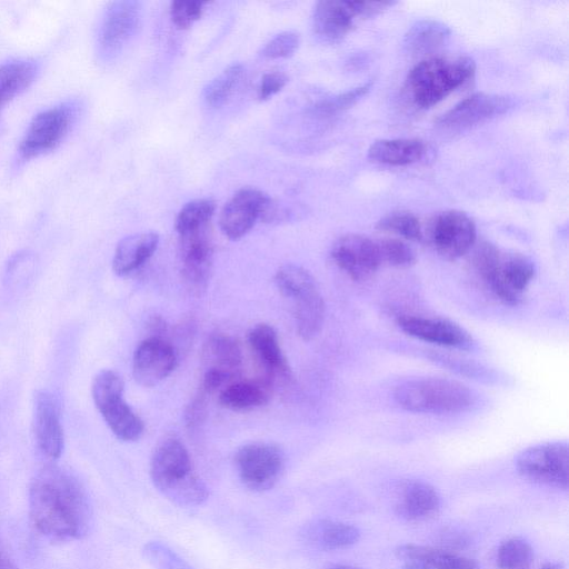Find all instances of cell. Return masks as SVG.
Returning <instances> with one entry per match:
<instances>
[{"label":"cell","instance_id":"6da1fadb","mask_svg":"<svg viewBox=\"0 0 569 569\" xmlns=\"http://www.w3.org/2000/svg\"><path fill=\"white\" fill-rule=\"evenodd\" d=\"M30 517L36 528L57 540L83 537L91 523V507L80 481L58 466L43 467L29 489Z\"/></svg>","mask_w":569,"mask_h":569},{"label":"cell","instance_id":"7a4b0ae2","mask_svg":"<svg viewBox=\"0 0 569 569\" xmlns=\"http://www.w3.org/2000/svg\"><path fill=\"white\" fill-rule=\"evenodd\" d=\"M471 250V268L482 284L501 302L519 305L536 274L532 260L518 252H503L488 241Z\"/></svg>","mask_w":569,"mask_h":569},{"label":"cell","instance_id":"3957f363","mask_svg":"<svg viewBox=\"0 0 569 569\" xmlns=\"http://www.w3.org/2000/svg\"><path fill=\"white\" fill-rule=\"evenodd\" d=\"M149 471L154 487L179 506H199L209 496L206 485L192 468L187 448L178 438L168 437L157 445Z\"/></svg>","mask_w":569,"mask_h":569},{"label":"cell","instance_id":"277c9868","mask_svg":"<svg viewBox=\"0 0 569 569\" xmlns=\"http://www.w3.org/2000/svg\"><path fill=\"white\" fill-rule=\"evenodd\" d=\"M469 57H432L417 63L408 73L405 89L419 109H428L443 100L475 74Z\"/></svg>","mask_w":569,"mask_h":569},{"label":"cell","instance_id":"5b68a950","mask_svg":"<svg viewBox=\"0 0 569 569\" xmlns=\"http://www.w3.org/2000/svg\"><path fill=\"white\" fill-rule=\"evenodd\" d=\"M397 405L411 412L447 415L466 411L475 401L462 382L441 377L406 380L393 390Z\"/></svg>","mask_w":569,"mask_h":569},{"label":"cell","instance_id":"8992f818","mask_svg":"<svg viewBox=\"0 0 569 569\" xmlns=\"http://www.w3.org/2000/svg\"><path fill=\"white\" fill-rule=\"evenodd\" d=\"M280 293L293 303L297 332L309 341L319 335L325 321V300L312 274L305 268L287 263L274 274Z\"/></svg>","mask_w":569,"mask_h":569},{"label":"cell","instance_id":"52a82bcc","mask_svg":"<svg viewBox=\"0 0 569 569\" xmlns=\"http://www.w3.org/2000/svg\"><path fill=\"white\" fill-rule=\"evenodd\" d=\"M123 387L122 378L116 371L101 370L92 381V399L118 439L136 441L142 436L144 423L124 401Z\"/></svg>","mask_w":569,"mask_h":569},{"label":"cell","instance_id":"ba28073f","mask_svg":"<svg viewBox=\"0 0 569 569\" xmlns=\"http://www.w3.org/2000/svg\"><path fill=\"white\" fill-rule=\"evenodd\" d=\"M392 4L390 1H318L312 11V29L321 40L339 42L358 20L376 16Z\"/></svg>","mask_w":569,"mask_h":569},{"label":"cell","instance_id":"9c48e42d","mask_svg":"<svg viewBox=\"0 0 569 569\" xmlns=\"http://www.w3.org/2000/svg\"><path fill=\"white\" fill-rule=\"evenodd\" d=\"M78 112L79 104L74 100L39 112L19 143V156L27 160L54 149L70 131Z\"/></svg>","mask_w":569,"mask_h":569},{"label":"cell","instance_id":"30bf717a","mask_svg":"<svg viewBox=\"0 0 569 569\" xmlns=\"http://www.w3.org/2000/svg\"><path fill=\"white\" fill-rule=\"evenodd\" d=\"M516 469L528 481L567 490L568 445L563 441H552L531 446L518 455Z\"/></svg>","mask_w":569,"mask_h":569},{"label":"cell","instance_id":"8fae6325","mask_svg":"<svg viewBox=\"0 0 569 569\" xmlns=\"http://www.w3.org/2000/svg\"><path fill=\"white\" fill-rule=\"evenodd\" d=\"M234 462L239 478L248 489L266 491L281 478L286 458L277 445L251 442L237 451Z\"/></svg>","mask_w":569,"mask_h":569},{"label":"cell","instance_id":"7c38bea8","mask_svg":"<svg viewBox=\"0 0 569 569\" xmlns=\"http://www.w3.org/2000/svg\"><path fill=\"white\" fill-rule=\"evenodd\" d=\"M429 243L438 254L456 260L473 248L477 229L473 220L460 210H445L435 214L427 228Z\"/></svg>","mask_w":569,"mask_h":569},{"label":"cell","instance_id":"4fadbf2b","mask_svg":"<svg viewBox=\"0 0 569 569\" xmlns=\"http://www.w3.org/2000/svg\"><path fill=\"white\" fill-rule=\"evenodd\" d=\"M179 237L182 283L191 295L201 296L212 272L213 249L208 227Z\"/></svg>","mask_w":569,"mask_h":569},{"label":"cell","instance_id":"5bb4252c","mask_svg":"<svg viewBox=\"0 0 569 569\" xmlns=\"http://www.w3.org/2000/svg\"><path fill=\"white\" fill-rule=\"evenodd\" d=\"M330 256L335 264L357 282L369 280L382 266L377 240L358 233L339 237Z\"/></svg>","mask_w":569,"mask_h":569},{"label":"cell","instance_id":"9a60e30c","mask_svg":"<svg viewBox=\"0 0 569 569\" xmlns=\"http://www.w3.org/2000/svg\"><path fill=\"white\" fill-rule=\"evenodd\" d=\"M140 3L132 0L111 2L104 11L98 47L101 58H113L134 34L140 21Z\"/></svg>","mask_w":569,"mask_h":569},{"label":"cell","instance_id":"2e32d148","mask_svg":"<svg viewBox=\"0 0 569 569\" xmlns=\"http://www.w3.org/2000/svg\"><path fill=\"white\" fill-rule=\"evenodd\" d=\"M270 197L263 191L243 187L224 204L220 212L219 226L222 233L231 239L238 240L246 236L260 220Z\"/></svg>","mask_w":569,"mask_h":569},{"label":"cell","instance_id":"e0dca14e","mask_svg":"<svg viewBox=\"0 0 569 569\" xmlns=\"http://www.w3.org/2000/svg\"><path fill=\"white\" fill-rule=\"evenodd\" d=\"M177 366L172 345L158 337H148L134 350L132 375L143 387H153L164 380Z\"/></svg>","mask_w":569,"mask_h":569},{"label":"cell","instance_id":"ac0fdd59","mask_svg":"<svg viewBox=\"0 0 569 569\" xmlns=\"http://www.w3.org/2000/svg\"><path fill=\"white\" fill-rule=\"evenodd\" d=\"M397 325L406 335L440 347L466 349L472 345L469 332L446 318L401 315Z\"/></svg>","mask_w":569,"mask_h":569},{"label":"cell","instance_id":"d6986e66","mask_svg":"<svg viewBox=\"0 0 569 569\" xmlns=\"http://www.w3.org/2000/svg\"><path fill=\"white\" fill-rule=\"evenodd\" d=\"M511 100L506 96L475 93L441 114L437 123L447 129H465L506 112Z\"/></svg>","mask_w":569,"mask_h":569},{"label":"cell","instance_id":"ffe728a7","mask_svg":"<svg viewBox=\"0 0 569 569\" xmlns=\"http://www.w3.org/2000/svg\"><path fill=\"white\" fill-rule=\"evenodd\" d=\"M33 429L40 451L50 459L59 458L63 449L59 402L47 390L38 391L34 397Z\"/></svg>","mask_w":569,"mask_h":569},{"label":"cell","instance_id":"44dd1931","mask_svg":"<svg viewBox=\"0 0 569 569\" xmlns=\"http://www.w3.org/2000/svg\"><path fill=\"white\" fill-rule=\"evenodd\" d=\"M441 500L438 491L421 480H406L395 495V511L408 521H422L436 516Z\"/></svg>","mask_w":569,"mask_h":569},{"label":"cell","instance_id":"7402d4cb","mask_svg":"<svg viewBox=\"0 0 569 569\" xmlns=\"http://www.w3.org/2000/svg\"><path fill=\"white\" fill-rule=\"evenodd\" d=\"M158 244L159 236L152 231L124 237L116 247L112 270L121 277L136 271L150 259Z\"/></svg>","mask_w":569,"mask_h":569},{"label":"cell","instance_id":"603a6c76","mask_svg":"<svg viewBox=\"0 0 569 569\" xmlns=\"http://www.w3.org/2000/svg\"><path fill=\"white\" fill-rule=\"evenodd\" d=\"M248 341L258 361L270 377H288L290 373L280 347L278 333L268 323H258L248 333Z\"/></svg>","mask_w":569,"mask_h":569},{"label":"cell","instance_id":"cb8c5ba5","mask_svg":"<svg viewBox=\"0 0 569 569\" xmlns=\"http://www.w3.org/2000/svg\"><path fill=\"white\" fill-rule=\"evenodd\" d=\"M426 153V143L417 138L381 139L375 141L368 157L388 166H408L418 162Z\"/></svg>","mask_w":569,"mask_h":569},{"label":"cell","instance_id":"d4e9b609","mask_svg":"<svg viewBox=\"0 0 569 569\" xmlns=\"http://www.w3.org/2000/svg\"><path fill=\"white\" fill-rule=\"evenodd\" d=\"M307 540L322 550H339L353 546L360 539V531L350 523L321 519L306 530Z\"/></svg>","mask_w":569,"mask_h":569},{"label":"cell","instance_id":"484cf974","mask_svg":"<svg viewBox=\"0 0 569 569\" xmlns=\"http://www.w3.org/2000/svg\"><path fill=\"white\" fill-rule=\"evenodd\" d=\"M206 369H216L236 376L242 363L239 341L226 333H212L202 349Z\"/></svg>","mask_w":569,"mask_h":569},{"label":"cell","instance_id":"4316f807","mask_svg":"<svg viewBox=\"0 0 569 569\" xmlns=\"http://www.w3.org/2000/svg\"><path fill=\"white\" fill-rule=\"evenodd\" d=\"M270 387L262 381L230 382L219 392V403L230 410H249L266 405Z\"/></svg>","mask_w":569,"mask_h":569},{"label":"cell","instance_id":"83f0119b","mask_svg":"<svg viewBox=\"0 0 569 569\" xmlns=\"http://www.w3.org/2000/svg\"><path fill=\"white\" fill-rule=\"evenodd\" d=\"M38 66L33 61L14 60L0 64V110L34 80Z\"/></svg>","mask_w":569,"mask_h":569},{"label":"cell","instance_id":"f1b7e54d","mask_svg":"<svg viewBox=\"0 0 569 569\" xmlns=\"http://www.w3.org/2000/svg\"><path fill=\"white\" fill-rule=\"evenodd\" d=\"M450 34L443 23L436 20L417 21L405 36V47L413 54L428 53L441 47Z\"/></svg>","mask_w":569,"mask_h":569},{"label":"cell","instance_id":"f546056e","mask_svg":"<svg viewBox=\"0 0 569 569\" xmlns=\"http://www.w3.org/2000/svg\"><path fill=\"white\" fill-rule=\"evenodd\" d=\"M216 211V202L208 198L194 199L186 203L176 218L179 236L208 227Z\"/></svg>","mask_w":569,"mask_h":569},{"label":"cell","instance_id":"4dcf8cb0","mask_svg":"<svg viewBox=\"0 0 569 569\" xmlns=\"http://www.w3.org/2000/svg\"><path fill=\"white\" fill-rule=\"evenodd\" d=\"M243 73L241 63H231L203 89V99L212 108L222 106L233 92Z\"/></svg>","mask_w":569,"mask_h":569},{"label":"cell","instance_id":"1f68e13d","mask_svg":"<svg viewBox=\"0 0 569 569\" xmlns=\"http://www.w3.org/2000/svg\"><path fill=\"white\" fill-rule=\"evenodd\" d=\"M376 228L380 231L397 234L406 240L421 241L423 230L416 214L410 211H393L382 217Z\"/></svg>","mask_w":569,"mask_h":569},{"label":"cell","instance_id":"d6a6232c","mask_svg":"<svg viewBox=\"0 0 569 569\" xmlns=\"http://www.w3.org/2000/svg\"><path fill=\"white\" fill-rule=\"evenodd\" d=\"M532 561L530 543L519 537L502 541L497 550V565L500 569H529Z\"/></svg>","mask_w":569,"mask_h":569},{"label":"cell","instance_id":"836d02e7","mask_svg":"<svg viewBox=\"0 0 569 569\" xmlns=\"http://www.w3.org/2000/svg\"><path fill=\"white\" fill-rule=\"evenodd\" d=\"M371 86L372 81H369L340 94L321 100L316 103L310 111L317 117H332L355 104L370 90Z\"/></svg>","mask_w":569,"mask_h":569},{"label":"cell","instance_id":"e575fe53","mask_svg":"<svg viewBox=\"0 0 569 569\" xmlns=\"http://www.w3.org/2000/svg\"><path fill=\"white\" fill-rule=\"evenodd\" d=\"M377 246L381 264L406 268L416 262L413 249L399 238L377 239Z\"/></svg>","mask_w":569,"mask_h":569},{"label":"cell","instance_id":"d590c367","mask_svg":"<svg viewBox=\"0 0 569 569\" xmlns=\"http://www.w3.org/2000/svg\"><path fill=\"white\" fill-rule=\"evenodd\" d=\"M396 556L405 565H416L437 569L445 557L447 550L421 545L407 543L396 549Z\"/></svg>","mask_w":569,"mask_h":569},{"label":"cell","instance_id":"8d00e7d4","mask_svg":"<svg viewBox=\"0 0 569 569\" xmlns=\"http://www.w3.org/2000/svg\"><path fill=\"white\" fill-rule=\"evenodd\" d=\"M300 36L296 31H282L270 39L261 49L260 56L266 59L291 57L298 49Z\"/></svg>","mask_w":569,"mask_h":569},{"label":"cell","instance_id":"74e56055","mask_svg":"<svg viewBox=\"0 0 569 569\" xmlns=\"http://www.w3.org/2000/svg\"><path fill=\"white\" fill-rule=\"evenodd\" d=\"M144 556L154 569H192L171 549L160 542H149Z\"/></svg>","mask_w":569,"mask_h":569},{"label":"cell","instance_id":"f35d334b","mask_svg":"<svg viewBox=\"0 0 569 569\" xmlns=\"http://www.w3.org/2000/svg\"><path fill=\"white\" fill-rule=\"evenodd\" d=\"M203 2L197 0H176L170 4V18L178 29H188L203 12Z\"/></svg>","mask_w":569,"mask_h":569},{"label":"cell","instance_id":"ab89813d","mask_svg":"<svg viewBox=\"0 0 569 569\" xmlns=\"http://www.w3.org/2000/svg\"><path fill=\"white\" fill-rule=\"evenodd\" d=\"M288 77L280 71L264 73L258 87V98L267 100L282 90L287 84Z\"/></svg>","mask_w":569,"mask_h":569},{"label":"cell","instance_id":"60d3db41","mask_svg":"<svg viewBox=\"0 0 569 569\" xmlns=\"http://www.w3.org/2000/svg\"><path fill=\"white\" fill-rule=\"evenodd\" d=\"M206 395L200 392L188 406L186 411V422L189 427L193 428L198 426L202 420L206 413Z\"/></svg>","mask_w":569,"mask_h":569},{"label":"cell","instance_id":"b9f144b4","mask_svg":"<svg viewBox=\"0 0 569 569\" xmlns=\"http://www.w3.org/2000/svg\"><path fill=\"white\" fill-rule=\"evenodd\" d=\"M437 569H480V567L473 559L447 551Z\"/></svg>","mask_w":569,"mask_h":569},{"label":"cell","instance_id":"7bdbcfd3","mask_svg":"<svg viewBox=\"0 0 569 569\" xmlns=\"http://www.w3.org/2000/svg\"><path fill=\"white\" fill-rule=\"evenodd\" d=\"M0 569H18L14 563L11 561V559L2 552L0 555Z\"/></svg>","mask_w":569,"mask_h":569},{"label":"cell","instance_id":"ee69618b","mask_svg":"<svg viewBox=\"0 0 569 569\" xmlns=\"http://www.w3.org/2000/svg\"><path fill=\"white\" fill-rule=\"evenodd\" d=\"M540 569H563L559 562H547Z\"/></svg>","mask_w":569,"mask_h":569},{"label":"cell","instance_id":"f6af8a7d","mask_svg":"<svg viewBox=\"0 0 569 569\" xmlns=\"http://www.w3.org/2000/svg\"><path fill=\"white\" fill-rule=\"evenodd\" d=\"M328 569H360V568L349 566V565H335V566L329 567Z\"/></svg>","mask_w":569,"mask_h":569},{"label":"cell","instance_id":"bcb514c9","mask_svg":"<svg viewBox=\"0 0 569 569\" xmlns=\"http://www.w3.org/2000/svg\"><path fill=\"white\" fill-rule=\"evenodd\" d=\"M401 569H429V568L422 567V566H416V565H405Z\"/></svg>","mask_w":569,"mask_h":569},{"label":"cell","instance_id":"7dc6e473","mask_svg":"<svg viewBox=\"0 0 569 569\" xmlns=\"http://www.w3.org/2000/svg\"><path fill=\"white\" fill-rule=\"evenodd\" d=\"M3 551L0 549V555L2 553Z\"/></svg>","mask_w":569,"mask_h":569}]
</instances>
